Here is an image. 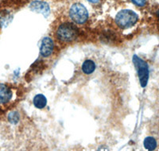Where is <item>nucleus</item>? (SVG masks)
Wrapping results in <instances>:
<instances>
[{
    "label": "nucleus",
    "mask_w": 159,
    "mask_h": 151,
    "mask_svg": "<svg viewBox=\"0 0 159 151\" xmlns=\"http://www.w3.org/2000/svg\"><path fill=\"white\" fill-rule=\"evenodd\" d=\"M139 20V16L131 10H122L116 15L115 22L116 25L123 30L128 29L135 25Z\"/></svg>",
    "instance_id": "1"
},
{
    "label": "nucleus",
    "mask_w": 159,
    "mask_h": 151,
    "mask_svg": "<svg viewBox=\"0 0 159 151\" xmlns=\"http://www.w3.org/2000/svg\"><path fill=\"white\" fill-rule=\"evenodd\" d=\"M57 38L60 42L69 43L73 42L78 35V30L75 25L69 22H65L60 25L57 30Z\"/></svg>",
    "instance_id": "2"
},
{
    "label": "nucleus",
    "mask_w": 159,
    "mask_h": 151,
    "mask_svg": "<svg viewBox=\"0 0 159 151\" xmlns=\"http://www.w3.org/2000/svg\"><path fill=\"white\" fill-rule=\"evenodd\" d=\"M132 61L137 69L138 76H139V82L142 88L147 87L148 84L149 76H150V71L147 63L144 60L139 57L137 55H134L132 58Z\"/></svg>",
    "instance_id": "3"
},
{
    "label": "nucleus",
    "mask_w": 159,
    "mask_h": 151,
    "mask_svg": "<svg viewBox=\"0 0 159 151\" xmlns=\"http://www.w3.org/2000/svg\"><path fill=\"white\" fill-rule=\"evenodd\" d=\"M69 16L72 22L79 25H83L89 19V11L83 4L76 2L72 4L70 7Z\"/></svg>",
    "instance_id": "4"
},
{
    "label": "nucleus",
    "mask_w": 159,
    "mask_h": 151,
    "mask_svg": "<svg viewBox=\"0 0 159 151\" xmlns=\"http://www.w3.org/2000/svg\"><path fill=\"white\" fill-rule=\"evenodd\" d=\"M30 9L35 13H38L40 15H42L45 18H47L50 14V8L47 2L40 0L33 1L30 4Z\"/></svg>",
    "instance_id": "5"
},
{
    "label": "nucleus",
    "mask_w": 159,
    "mask_h": 151,
    "mask_svg": "<svg viewBox=\"0 0 159 151\" xmlns=\"http://www.w3.org/2000/svg\"><path fill=\"white\" fill-rule=\"evenodd\" d=\"M54 49V43L53 41L49 37H45L42 40L41 45H40V54L43 57H50L53 53Z\"/></svg>",
    "instance_id": "6"
},
{
    "label": "nucleus",
    "mask_w": 159,
    "mask_h": 151,
    "mask_svg": "<svg viewBox=\"0 0 159 151\" xmlns=\"http://www.w3.org/2000/svg\"><path fill=\"white\" fill-rule=\"evenodd\" d=\"M13 93L11 88L5 84L0 83V104H6L12 99Z\"/></svg>",
    "instance_id": "7"
},
{
    "label": "nucleus",
    "mask_w": 159,
    "mask_h": 151,
    "mask_svg": "<svg viewBox=\"0 0 159 151\" xmlns=\"http://www.w3.org/2000/svg\"><path fill=\"white\" fill-rule=\"evenodd\" d=\"M96 68V65L92 60H86L83 63L81 67L82 72L86 75H90L95 72Z\"/></svg>",
    "instance_id": "8"
},
{
    "label": "nucleus",
    "mask_w": 159,
    "mask_h": 151,
    "mask_svg": "<svg viewBox=\"0 0 159 151\" xmlns=\"http://www.w3.org/2000/svg\"><path fill=\"white\" fill-rule=\"evenodd\" d=\"M34 105L38 109H43L47 105V99L42 94H38L33 99Z\"/></svg>",
    "instance_id": "9"
},
{
    "label": "nucleus",
    "mask_w": 159,
    "mask_h": 151,
    "mask_svg": "<svg viewBox=\"0 0 159 151\" xmlns=\"http://www.w3.org/2000/svg\"><path fill=\"white\" fill-rule=\"evenodd\" d=\"M143 146L147 150H154L157 146V141L154 137H147L143 141Z\"/></svg>",
    "instance_id": "10"
},
{
    "label": "nucleus",
    "mask_w": 159,
    "mask_h": 151,
    "mask_svg": "<svg viewBox=\"0 0 159 151\" xmlns=\"http://www.w3.org/2000/svg\"><path fill=\"white\" fill-rule=\"evenodd\" d=\"M20 119H21V117H20L19 113L18 112H15V111L11 112L7 115L8 122L13 125L18 124L20 121Z\"/></svg>",
    "instance_id": "11"
},
{
    "label": "nucleus",
    "mask_w": 159,
    "mask_h": 151,
    "mask_svg": "<svg viewBox=\"0 0 159 151\" xmlns=\"http://www.w3.org/2000/svg\"><path fill=\"white\" fill-rule=\"evenodd\" d=\"M137 7H145L146 4H147V0H130Z\"/></svg>",
    "instance_id": "12"
},
{
    "label": "nucleus",
    "mask_w": 159,
    "mask_h": 151,
    "mask_svg": "<svg viewBox=\"0 0 159 151\" xmlns=\"http://www.w3.org/2000/svg\"><path fill=\"white\" fill-rule=\"evenodd\" d=\"M89 2H91V3H93V4H96V3H98V2H99V1L100 0H88Z\"/></svg>",
    "instance_id": "13"
},
{
    "label": "nucleus",
    "mask_w": 159,
    "mask_h": 151,
    "mask_svg": "<svg viewBox=\"0 0 159 151\" xmlns=\"http://www.w3.org/2000/svg\"><path fill=\"white\" fill-rule=\"evenodd\" d=\"M156 15H157V18H158V20H159V9L157 10V13H156Z\"/></svg>",
    "instance_id": "14"
}]
</instances>
